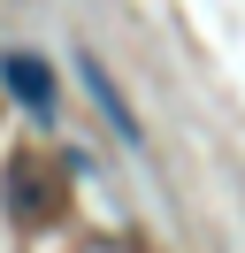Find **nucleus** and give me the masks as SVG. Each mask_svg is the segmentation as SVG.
<instances>
[{
  "label": "nucleus",
  "instance_id": "1",
  "mask_svg": "<svg viewBox=\"0 0 245 253\" xmlns=\"http://www.w3.org/2000/svg\"><path fill=\"white\" fill-rule=\"evenodd\" d=\"M0 84H8V92L23 100L31 115H54V100H61V84H54V69H46L39 54H23V46H8V54H0Z\"/></svg>",
  "mask_w": 245,
  "mask_h": 253
},
{
  "label": "nucleus",
  "instance_id": "2",
  "mask_svg": "<svg viewBox=\"0 0 245 253\" xmlns=\"http://www.w3.org/2000/svg\"><path fill=\"white\" fill-rule=\"evenodd\" d=\"M77 77H84V92L100 100V115H107V123L122 130V146H138V154H146V123H138V108H130V100L115 92V77L100 69V54H77Z\"/></svg>",
  "mask_w": 245,
  "mask_h": 253
}]
</instances>
